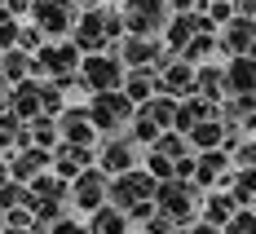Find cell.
<instances>
[{
    "instance_id": "obj_1",
    "label": "cell",
    "mask_w": 256,
    "mask_h": 234,
    "mask_svg": "<svg viewBox=\"0 0 256 234\" xmlns=\"http://www.w3.org/2000/svg\"><path fill=\"white\" fill-rule=\"evenodd\" d=\"M106 194H110V204L115 208H132V204H142V199H150L154 194V182L150 177H142V172H128V177H120V182L106 186Z\"/></svg>"
},
{
    "instance_id": "obj_2",
    "label": "cell",
    "mask_w": 256,
    "mask_h": 234,
    "mask_svg": "<svg viewBox=\"0 0 256 234\" xmlns=\"http://www.w3.org/2000/svg\"><path fill=\"white\" fill-rule=\"evenodd\" d=\"M124 26L128 31H154V26H164V4L159 0H132L124 14Z\"/></svg>"
},
{
    "instance_id": "obj_3",
    "label": "cell",
    "mask_w": 256,
    "mask_h": 234,
    "mask_svg": "<svg viewBox=\"0 0 256 234\" xmlns=\"http://www.w3.org/2000/svg\"><path fill=\"white\" fill-rule=\"evenodd\" d=\"M124 115H132V102H128V98H110V93H102V98L93 102V115H88V120H93L98 128H115Z\"/></svg>"
},
{
    "instance_id": "obj_4",
    "label": "cell",
    "mask_w": 256,
    "mask_h": 234,
    "mask_svg": "<svg viewBox=\"0 0 256 234\" xmlns=\"http://www.w3.org/2000/svg\"><path fill=\"white\" fill-rule=\"evenodd\" d=\"M102 199H106L102 172H80L76 177V204L80 208H102Z\"/></svg>"
},
{
    "instance_id": "obj_5",
    "label": "cell",
    "mask_w": 256,
    "mask_h": 234,
    "mask_svg": "<svg viewBox=\"0 0 256 234\" xmlns=\"http://www.w3.org/2000/svg\"><path fill=\"white\" fill-rule=\"evenodd\" d=\"M84 80H88V88L106 93V88L120 80V66H115V62H106V58H88V62H84Z\"/></svg>"
},
{
    "instance_id": "obj_6",
    "label": "cell",
    "mask_w": 256,
    "mask_h": 234,
    "mask_svg": "<svg viewBox=\"0 0 256 234\" xmlns=\"http://www.w3.org/2000/svg\"><path fill=\"white\" fill-rule=\"evenodd\" d=\"M98 216H93V234H124L128 226V212L124 208H93Z\"/></svg>"
},
{
    "instance_id": "obj_7",
    "label": "cell",
    "mask_w": 256,
    "mask_h": 234,
    "mask_svg": "<svg viewBox=\"0 0 256 234\" xmlns=\"http://www.w3.org/2000/svg\"><path fill=\"white\" fill-rule=\"evenodd\" d=\"M62 128H66V137H71V146H84V142L93 137V124H88V115H84V110H71Z\"/></svg>"
},
{
    "instance_id": "obj_8",
    "label": "cell",
    "mask_w": 256,
    "mask_h": 234,
    "mask_svg": "<svg viewBox=\"0 0 256 234\" xmlns=\"http://www.w3.org/2000/svg\"><path fill=\"white\" fill-rule=\"evenodd\" d=\"M36 9H40V22L44 26H53V31L66 26V0H40Z\"/></svg>"
},
{
    "instance_id": "obj_9",
    "label": "cell",
    "mask_w": 256,
    "mask_h": 234,
    "mask_svg": "<svg viewBox=\"0 0 256 234\" xmlns=\"http://www.w3.org/2000/svg\"><path fill=\"white\" fill-rule=\"evenodd\" d=\"M164 88H168V93H190V88H194V71H190V66H172L168 80H164Z\"/></svg>"
},
{
    "instance_id": "obj_10",
    "label": "cell",
    "mask_w": 256,
    "mask_h": 234,
    "mask_svg": "<svg viewBox=\"0 0 256 234\" xmlns=\"http://www.w3.org/2000/svg\"><path fill=\"white\" fill-rule=\"evenodd\" d=\"M40 168H44V150H26L22 159H14V177H31V172H40Z\"/></svg>"
},
{
    "instance_id": "obj_11",
    "label": "cell",
    "mask_w": 256,
    "mask_h": 234,
    "mask_svg": "<svg viewBox=\"0 0 256 234\" xmlns=\"http://www.w3.org/2000/svg\"><path fill=\"white\" fill-rule=\"evenodd\" d=\"M256 84V62H234L230 66V88H252Z\"/></svg>"
},
{
    "instance_id": "obj_12",
    "label": "cell",
    "mask_w": 256,
    "mask_h": 234,
    "mask_svg": "<svg viewBox=\"0 0 256 234\" xmlns=\"http://www.w3.org/2000/svg\"><path fill=\"white\" fill-rule=\"evenodd\" d=\"M128 164H132L128 146H120V142H115V146H106V168H110V172H120V168H128Z\"/></svg>"
},
{
    "instance_id": "obj_13",
    "label": "cell",
    "mask_w": 256,
    "mask_h": 234,
    "mask_svg": "<svg viewBox=\"0 0 256 234\" xmlns=\"http://www.w3.org/2000/svg\"><path fill=\"white\" fill-rule=\"evenodd\" d=\"M128 98H150V76L146 71H137V76L128 80Z\"/></svg>"
},
{
    "instance_id": "obj_14",
    "label": "cell",
    "mask_w": 256,
    "mask_h": 234,
    "mask_svg": "<svg viewBox=\"0 0 256 234\" xmlns=\"http://www.w3.org/2000/svg\"><path fill=\"white\" fill-rule=\"evenodd\" d=\"M80 40L98 44V40H102V18H84V22H80Z\"/></svg>"
},
{
    "instance_id": "obj_15",
    "label": "cell",
    "mask_w": 256,
    "mask_h": 234,
    "mask_svg": "<svg viewBox=\"0 0 256 234\" xmlns=\"http://www.w3.org/2000/svg\"><path fill=\"white\" fill-rule=\"evenodd\" d=\"M208 212H212V226H221L226 212H234V204H230V199H212V208H208Z\"/></svg>"
},
{
    "instance_id": "obj_16",
    "label": "cell",
    "mask_w": 256,
    "mask_h": 234,
    "mask_svg": "<svg viewBox=\"0 0 256 234\" xmlns=\"http://www.w3.org/2000/svg\"><path fill=\"white\" fill-rule=\"evenodd\" d=\"M44 62H49V66H58V71H66V66H71L76 58H71L66 49H58V53H44Z\"/></svg>"
},
{
    "instance_id": "obj_17",
    "label": "cell",
    "mask_w": 256,
    "mask_h": 234,
    "mask_svg": "<svg viewBox=\"0 0 256 234\" xmlns=\"http://www.w3.org/2000/svg\"><path fill=\"white\" fill-rule=\"evenodd\" d=\"M168 226H172L168 216H154V221H150V234H168Z\"/></svg>"
},
{
    "instance_id": "obj_18",
    "label": "cell",
    "mask_w": 256,
    "mask_h": 234,
    "mask_svg": "<svg viewBox=\"0 0 256 234\" xmlns=\"http://www.w3.org/2000/svg\"><path fill=\"white\" fill-rule=\"evenodd\" d=\"M190 234H216V226H194Z\"/></svg>"
},
{
    "instance_id": "obj_19",
    "label": "cell",
    "mask_w": 256,
    "mask_h": 234,
    "mask_svg": "<svg viewBox=\"0 0 256 234\" xmlns=\"http://www.w3.org/2000/svg\"><path fill=\"white\" fill-rule=\"evenodd\" d=\"M0 177H4V172H0Z\"/></svg>"
},
{
    "instance_id": "obj_20",
    "label": "cell",
    "mask_w": 256,
    "mask_h": 234,
    "mask_svg": "<svg viewBox=\"0 0 256 234\" xmlns=\"http://www.w3.org/2000/svg\"><path fill=\"white\" fill-rule=\"evenodd\" d=\"M124 234H128V230H124Z\"/></svg>"
}]
</instances>
